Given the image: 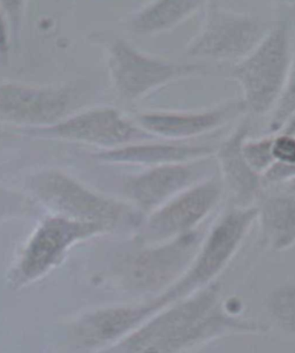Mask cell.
<instances>
[{
  "mask_svg": "<svg viewBox=\"0 0 295 353\" xmlns=\"http://www.w3.org/2000/svg\"><path fill=\"white\" fill-rule=\"evenodd\" d=\"M291 176H295V169L291 170V171L287 173L286 178H291Z\"/></svg>",
  "mask_w": 295,
  "mask_h": 353,
  "instance_id": "21",
  "label": "cell"
},
{
  "mask_svg": "<svg viewBox=\"0 0 295 353\" xmlns=\"http://www.w3.org/2000/svg\"><path fill=\"white\" fill-rule=\"evenodd\" d=\"M258 209H236L224 216L211 233L196 268L195 279H204L212 275L225 263L239 244L241 238L256 217Z\"/></svg>",
  "mask_w": 295,
  "mask_h": 353,
  "instance_id": "11",
  "label": "cell"
},
{
  "mask_svg": "<svg viewBox=\"0 0 295 353\" xmlns=\"http://www.w3.org/2000/svg\"><path fill=\"white\" fill-rule=\"evenodd\" d=\"M295 114V63L291 70V74L288 78L287 83L281 92L277 108L274 111V116L271 121V128L277 131L285 123Z\"/></svg>",
  "mask_w": 295,
  "mask_h": 353,
  "instance_id": "17",
  "label": "cell"
},
{
  "mask_svg": "<svg viewBox=\"0 0 295 353\" xmlns=\"http://www.w3.org/2000/svg\"><path fill=\"white\" fill-rule=\"evenodd\" d=\"M39 193L48 203L85 217L88 222L109 225L119 217L123 205L94 194L59 173L48 174L39 186Z\"/></svg>",
  "mask_w": 295,
  "mask_h": 353,
  "instance_id": "5",
  "label": "cell"
},
{
  "mask_svg": "<svg viewBox=\"0 0 295 353\" xmlns=\"http://www.w3.org/2000/svg\"><path fill=\"white\" fill-rule=\"evenodd\" d=\"M272 140H262L256 142H245L243 152L245 159L255 172L265 170L274 162L271 152Z\"/></svg>",
  "mask_w": 295,
  "mask_h": 353,
  "instance_id": "18",
  "label": "cell"
},
{
  "mask_svg": "<svg viewBox=\"0 0 295 353\" xmlns=\"http://www.w3.org/2000/svg\"><path fill=\"white\" fill-rule=\"evenodd\" d=\"M269 26L252 15L211 5L203 27L187 48V56L236 61L250 56L267 35Z\"/></svg>",
  "mask_w": 295,
  "mask_h": 353,
  "instance_id": "2",
  "label": "cell"
},
{
  "mask_svg": "<svg viewBox=\"0 0 295 353\" xmlns=\"http://www.w3.org/2000/svg\"><path fill=\"white\" fill-rule=\"evenodd\" d=\"M110 72L120 97L141 99L162 85L203 71L199 64H178L140 52L123 39L110 46Z\"/></svg>",
  "mask_w": 295,
  "mask_h": 353,
  "instance_id": "3",
  "label": "cell"
},
{
  "mask_svg": "<svg viewBox=\"0 0 295 353\" xmlns=\"http://www.w3.org/2000/svg\"><path fill=\"white\" fill-rule=\"evenodd\" d=\"M102 228L96 223L74 222L65 219H49L30 241L22 263V270L27 275L39 274L51 265L70 243Z\"/></svg>",
  "mask_w": 295,
  "mask_h": 353,
  "instance_id": "9",
  "label": "cell"
},
{
  "mask_svg": "<svg viewBox=\"0 0 295 353\" xmlns=\"http://www.w3.org/2000/svg\"><path fill=\"white\" fill-rule=\"evenodd\" d=\"M289 190L295 193V178L289 183Z\"/></svg>",
  "mask_w": 295,
  "mask_h": 353,
  "instance_id": "20",
  "label": "cell"
},
{
  "mask_svg": "<svg viewBox=\"0 0 295 353\" xmlns=\"http://www.w3.org/2000/svg\"><path fill=\"white\" fill-rule=\"evenodd\" d=\"M8 51V39L5 22L0 14V57H6Z\"/></svg>",
  "mask_w": 295,
  "mask_h": 353,
  "instance_id": "19",
  "label": "cell"
},
{
  "mask_svg": "<svg viewBox=\"0 0 295 353\" xmlns=\"http://www.w3.org/2000/svg\"><path fill=\"white\" fill-rule=\"evenodd\" d=\"M70 105L63 90L25 85L0 87V116L22 123L44 124L59 118Z\"/></svg>",
  "mask_w": 295,
  "mask_h": 353,
  "instance_id": "7",
  "label": "cell"
},
{
  "mask_svg": "<svg viewBox=\"0 0 295 353\" xmlns=\"http://www.w3.org/2000/svg\"><path fill=\"white\" fill-rule=\"evenodd\" d=\"M288 65L289 32L286 21H281L231 72L241 85L246 109L261 116L274 108L284 90Z\"/></svg>",
  "mask_w": 295,
  "mask_h": 353,
  "instance_id": "1",
  "label": "cell"
},
{
  "mask_svg": "<svg viewBox=\"0 0 295 353\" xmlns=\"http://www.w3.org/2000/svg\"><path fill=\"white\" fill-rule=\"evenodd\" d=\"M201 1L162 0L134 15L130 28L137 35H154L172 29L200 8Z\"/></svg>",
  "mask_w": 295,
  "mask_h": 353,
  "instance_id": "14",
  "label": "cell"
},
{
  "mask_svg": "<svg viewBox=\"0 0 295 353\" xmlns=\"http://www.w3.org/2000/svg\"><path fill=\"white\" fill-rule=\"evenodd\" d=\"M130 318L125 312H113L108 314L99 315L83 327V336L88 339H104L110 337Z\"/></svg>",
  "mask_w": 295,
  "mask_h": 353,
  "instance_id": "16",
  "label": "cell"
},
{
  "mask_svg": "<svg viewBox=\"0 0 295 353\" xmlns=\"http://www.w3.org/2000/svg\"><path fill=\"white\" fill-rule=\"evenodd\" d=\"M194 179L193 169L185 164L161 165L139 176L127 178L125 193L137 207L150 212L190 186Z\"/></svg>",
  "mask_w": 295,
  "mask_h": 353,
  "instance_id": "10",
  "label": "cell"
},
{
  "mask_svg": "<svg viewBox=\"0 0 295 353\" xmlns=\"http://www.w3.org/2000/svg\"><path fill=\"white\" fill-rule=\"evenodd\" d=\"M212 149L209 147L185 145H137L125 148L110 150L97 155L105 162L142 163V164H183L192 159L210 155Z\"/></svg>",
  "mask_w": 295,
  "mask_h": 353,
  "instance_id": "13",
  "label": "cell"
},
{
  "mask_svg": "<svg viewBox=\"0 0 295 353\" xmlns=\"http://www.w3.org/2000/svg\"><path fill=\"white\" fill-rule=\"evenodd\" d=\"M265 225L276 234L278 244H286L295 237V196H274L263 205Z\"/></svg>",
  "mask_w": 295,
  "mask_h": 353,
  "instance_id": "15",
  "label": "cell"
},
{
  "mask_svg": "<svg viewBox=\"0 0 295 353\" xmlns=\"http://www.w3.org/2000/svg\"><path fill=\"white\" fill-rule=\"evenodd\" d=\"M247 133L248 126L247 123H243L218 152L224 179L241 207L248 205L255 198L260 185L257 173L250 168L243 156V147Z\"/></svg>",
  "mask_w": 295,
  "mask_h": 353,
  "instance_id": "12",
  "label": "cell"
},
{
  "mask_svg": "<svg viewBox=\"0 0 295 353\" xmlns=\"http://www.w3.org/2000/svg\"><path fill=\"white\" fill-rule=\"evenodd\" d=\"M221 185L205 181L170 202L152 215L149 228L159 236L183 232L200 222L221 196Z\"/></svg>",
  "mask_w": 295,
  "mask_h": 353,
  "instance_id": "8",
  "label": "cell"
},
{
  "mask_svg": "<svg viewBox=\"0 0 295 353\" xmlns=\"http://www.w3.org/2000/svg\"><path fill=\"white\" fill-rule=\"evenodd\" d=\"M246 110L243 101H230L201 112L143 113L137 118L145 131L167 139H186L214 131Z\"/></svg>",
  "mask_w": 295,
  "mask_h": 353,
  "instance_id": "6",
  "label": "cell"
},
{
  "mask_svg": "<svg viewBox=\"0 0 295 353\" xmlns=\"http://www.w3.org/2000/svg\"><path fill=\"white\" fill-rule=\"evenodd\" d=\"M32 133L39 137L88 142L104 147L123 145L136 139L149 138L148 134L125 119L121 113L110 108L92 110L73 117L61 124L36 128Z\"/></svg>",
  "mask_w": 295,
  "mask_h": 353,
  "instance_id": "4",
  "label": "cell"
}]
</instances>
